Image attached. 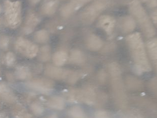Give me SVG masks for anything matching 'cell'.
<instances>
[{"mask_svg": "<svg viewBox=\"0 0 157 118\" xmlns=\"http://www.w3.org/2000/svg\"><path fill=\"white\" fill-rule=\"evenodd\" d=\"M75 1L76 4L80 7L82 6L83 5L91 1V0H75Z\"/></svg>", "mask_w": 157, "mask_h": 118, "instance_id": "83f0119b", "label": "cell"}, {"mask_svg": "<svg viewBox=\"0 0 157 118\" xmlns=\"http://www.w3.org/2000/svg\"><path fill=\"white\" fill-rule=\"evenodd\" d=\"M87 46L91 51H97L101 48L103 46V41L99 36L92 34L87 39Z\"/></svg>", "mask_w": 157, "mask_h": 118, "instance_id": "8fae6325", "label": "cell"}, {"mask_svg": "<svg viewBox=\"0 0 157 118\" xmlns=\"http://www.w3.org/2000/svg\"><path fill=\"white\" fill-rule=\"evenodd\" d=\"M149 5L151 7H155L157 6V0H151Z\"/></svg>", "mask_w": 157, "mask_h": 118, "instance_id": "f1b7e54d", "label": "cell"}, {"mask_svg": "<svg viewBox=\"0 0 157 118\" xmlns=\"http://www.w3.org/2000/svg\"><path fill=\"white\" fill-rule=\"evenodd\" d=\"M26 86L31 89L43 94H48L53 90L54 83L49 79L36 78L28 81L26 83Z\"/></svg>", "mask_w": 157, "mask_h": 118, "instance_id": "8992f818", "label": "cell"}, {"mask_svg": "<svg viewBox=\"0 0 157 118\" xmlns=\"http://www.w3.org/2000/svg\"><path fill=\"white\" fill-rule=\"evenodd\" d=\"M30 108L36 115H40L44 112V108L40 103L33 102L30 105Z\"/></svg>", "mask_w": 157, "mask_h": 118, "instance_id": "603a6c76", "label": "cell"}, {"mask_svg": "<svg viewBox=\"0 0 157 118\" xmlns=\"http://www.w3.org/2000/svg\"><path fill=\"white\" fill-rule=\"evenodd\" d=\"M51 58V48L49 46H43L39 52V59L41 61L47 62Z\"/></svg>", "mask_w": 157, "mask_h": 118, "instance_id": "d6986e66", "label": "cell"}, {"mask_svg": "<svg viewBox=\"0 0 157 118\" xmlns=\"http://www.w3.org/2000/svg\"><path fill=\"white\" fill-rule=\"evenodd\" d=\"M15 74L17 78L25 80L29 78L30 75V71L27 67L25 66H19L16 68Z\"/></svg>", "mask_w": 157, "mask_h": 118, "instance_id": "ac0fdd59", "label": "cell"}, {"mask_svg": "<svg viewBox=\"0 0 157 118\" xmlns=\"http://www.w3.org/2000/svg\"><path fill=\"white\" fill-rule=\"evenodd\" d=\"M109 71L111 75L113 77L116 78L119 77L121 73L120 67L116 63H111L109 65Z\"/></svg>", "mask_w": 157, "mask_h": 118, "instance_id": "cb8c5ba5", "label": "cell"}, {"mask_svg": "<svg viewBox=\"0 0 157 118\" xmlns=\"http://www.w3.org/2000/svg\"><path fill=\"white\" fill-rule=\"evenodd\" d=\"M15 48L19 53L29 58H33L39 52L37 45L21 37H18L16 40Z\"/></svg>", "mask_w": 157, "mask_h": 118, "instance_id": "5b68a950", "label": "cell"}, {"mask_svg": "<svg viewBox=\"0 0 157 118\" xmlns=\"http://www.w3.org/2000/svg\"><path fill=\"white\" fill-rule=\"evenodd\" d=\"M136 26V22L130 16L124 17L122 22V28L123 29V31L125 32H132L135 29Z\"/></svg>", "mask_w": 157, "mask_h": 118, "instance_id": "9a60e30c", "label": "cell"}, {"mask_svg": "<svg viewBox=\"0 0 157 118\" xmlns=\"http://www.w3.org/2000/svg\"><path fill=\"white\" fill-rule=\"evenodd\" d=\"M5 61L6 65L8 66H12L15 62V57L12 52H8L6 55Z\"/></svg>", "mask_w": 157, "mask_h": 118, "instance_id": "d4e9b609", "label": "cell"}, {"mask_svg": "<svg viewBox=\"0 0 157 118\" xmlns=\"http://www.w3.org/2000/svg\"><path fill=\"white\" fill-rule=\"evenodd\" d=\"M153 20L154 23H157V12H155L153 14Z\"/></svg>", "mask_w": 157, "mask_h": 118, "instance_id": "4dcf8cb0", "label": "cell"}, {"mask_svg": "<svg viewBox=\"0 0 157 118\" xmlns=\"http://www.w3.org/2000/svg\"><path fill=\"white\" fill-rule=\"evenodd\" d=\"M45 74L49 77L56 79L66 78L68 76L69 72L67 70L54 66L49 65L46 67Z\"/></svg>", "mask_w": 157, "mask_h": 118, "instance_id": "ba28073f", "label": "cell"}, {"mask_svg": "<svg viewBox=\"0 0 157 118\" xmlns=\"http://www.w3.org/2000/svg\"><path fill=\"white\" fill-rule=\"evenodd\" d=\"M48 118H58V116L56 114H54L53 115H52L49 116V117Z\"/></svg>", "mask_w": 157, "mask_h": 118, "instance_id": "d6a6232c", "label": "cell"}, {"mask_svg": "<svg viewBox=\"0 0 157 118\" xmlns=\"http://www.w3.org/2000/svg\"><path fill=\"white\" fill-rule=\"evenodd\" d=\"M58 6L57 1H51L45 3L41 8V12L44 15H51L55 13Z\"/></svg>", "mask_w": 157, "mask_h": 118, "instance_id": "7c38bea8", "label": "cell"}, {"mask_svg": "<svg viewBox=\"0 0 157 118\" xmlns=\"http://www.w3.org/2000/svg\"><path fill=\"white\" fill-rule=\"evenodd\" d=\"M126 40L136 63L135 69L136 73L141 74L144 71H150L151 68L140 34L134 33L130 34L127 36Z\"/></svg>", "mask_w": 157, "mask_h": 118, "instance_id": "6da1fadb", "label": "cell"}, {"mask_svg": "<svg viewBox=\"0 0 157 118\" xmlns=\"http://www.w3.org/2000/svg\"><path fill=\"white\" fill-rule=\"evenodd\" d=\"M1 11H2L1 6H0V13H1Z\"/></svg>", "mask_w": 157, "mask_h": 118, "instance_id": "836d02e7", "label": "cell"}, {"mask_svg": "<svg viewBox=\"0 0 157 118\" xmlns=\"http://www.w3.org/2000/svg\"><path fill=\"white\" fill-rule=\"evenodd\" d=\"M0 118H9L7 116L5 115V114L0 112Z\"/></svg>", "mask_w": 157, "mask_h": 118, "instance_id": "1f68e13d", "label": "cell"}, {"mask_svg": "<svg viewBox=\"0 0 157 118\" xmlns=\"http://www.w3.org/2000/svg\"><path fill=\"white\" fill-rule=\"evenodd\" d=\"M69 115L72 118H84V113L80 107L74 106L69 111Z\"/></svg>", "mask_w": 157, "mask_h": 118, "instance_id": "7402d4cb", "label": "cell"}, {"mask_svg": "<svg viewBox=\"0 0 157 118\" xmlns=\"http://www.w3.org/2000/svg\"><path fill=\"white\" fill-rule=\"evenodd\" d=\"M5 16L7 25L11 29H16L22 21L21 2L7 0L4 3Z\"/></svg>", "mask_w": 157, "mask_h": 118, "instance_id": "3957f363", "label": "cell"}, {"mask_svg": "<svg viewBox=\"0 0 157 118\" xmlns=\"http://www.w3.org/2000/svg\"><path fill=\"white\" fill-rule=\"evenodd\" d=\"M0 97L8 102H14L16 100L11 90L4 83H0Z\"/></svg>", "mask_w": 157, "mask_h": 118, "instance_id": "30bf717a", "label": "cell"}, {"mask_svg": "<svg viewBox=\"0 0 157 118\" xmlns=\"http://www.w3.org/2000/svg\"><path fill=\"white\" fill-rule=\"evenodd\" d=\"M67 58L68 55L65 51H58L53 55V62L57 66H61L66 63Z\"/></svg>", "mask_w": 157, "mask_h": 118, "instance_id": "5bb4252c", "label": "cell"}, {"mask_svg": "<svg viewBox=\"0 0 157 118\" xmlns=\"http://www.w3.org/2000/svg\"><path fill=\"white\" fill-rule=\"evenodd\" d=\"M147 48L151 58L154 60H157V39L151 40L147 43Z\"/></svg>", "mask_w": 157, "mask_h": 118, "instance_id": "ffe728a7", "label": "cell"}, {"mask_svg": "<svg viewBox=\"0 0 157 118\" xmlns=\"http://www.w3.org/2000/svg\"><path fill=\"white\" fill-rule=\"evenodd\" d=\"M99 24L100 27L103 29L108 34H110L112 33L114 29L115 20L111 16L103 15L100 17Z\"/></svg>", "mask_w": 157, "mask_h": 118, "instance_id": "9c48e42d", "label": "cell"}, {"mask_svg": "<svg viewBox=\"0 0 157 118\" xmlns=\"http://www.w3.org/2000/svg\"><path fill=\"white\" fill-rule=\"evenodd\" d=\"M9 39L7 36H3L0 37V49L5 50L8 47Z\"/></svg>", "mask_w": 157, "mask_h": 118, "instance_id": "484cf974", "label": "cell"}, {"mask_svg": "<svg viewBox=\"0 0 157 118\" xmlns=\"http://www.w3.org/2000/svg\"><path fill=\"white\" fill-rule=\"evenodd\" d=\"M49 39V33L46 30H39L34 35V40L39 43H46Z\"/></svg>", "mask_w": 157, "mask_h": 118, "instance_id": "44dd1931", "label": "cell"}, {"mask_svg": "<svg viewBox=\"0 0 157 118\" xmlns=\"http://www.w3.org/2000/svg\"><path fill=\"white\" fill-rule=\"evenodd\" d=\"M70 60L71 62L75 64H82L85 61V57L82 51L79 50L72 51L70 55Z\"/></svg>", "mask_w": 157, "mask_h": 118, "instance_id": "e0dca14e", "label": "cell"}, {"mask_svg": "<svg viewBox=\"0 0 157 118\" xmlns=\"http://www.w3.org/2000/svg\"><path fill=\"white\" fill-rule=\"evenodd\" d=\"M77 10V7L73 1L70 3L63 6L61 9V14L62 16L64 17L70 16L72 14L75 12V11Z\"/></svg>", "mask_w": 157, "mask_h": 118, "instance_id": "2e32d148", "label": "cell"}, {"mask_svg": "<svg viewBox=\"0 0 157 118\" xmlns=\"http://www.w3.org/2000/svg\"><path fill=\"white\" fill-rule=\"evenodd\" d=\"M141 1H143V2H144V1H147V0H141Z\"/></svg>", "mask_w": 157, "mask_h": 118, "instance_id": "e575fe53", "label": "cell"}, {"mask_svg": "<svg viewBox=\"0 0 157 118\" xmlns=\"http://www.w3.org/2000/svg\"><path fill=\"white\" fill-rule=\"evenodd\" d=\"M96 118H108L107 112L104 111H99L95 114Z\"/></svg>", "mask_w": 157, "mask_h": 118, "instance_id": "4316f807", "label": "cell"}, {"mask_svg": "<svg viewBox=\"0 0 157 118\" xmlns=\"http://www.w3.org/2000/svg\"><path fill=\"white\" fill-rule=\"evenodd\" d=\"M48 105L55 110H63L65 107L64 100L61 97H53L50 98L48 102Z\"/></svg>", "mask_w": 157, "mask_h": 118, "instance_id": "4fadbf2b", "label": "cell"}, {"mask_svg": "<svg viewBox=\"0 0 157 118\" xmlns=\"http://www.w3.org/2000/svg\"><path fill=\"white\" fill-rule=\"evenodd\" d=\"M107 5V0H96L83 11L82 20L83 23L90 24L104 10Z\"/></svg>", "mask_w": 157, "mask_h": 118, "instance_id": "277c9868", "label": "cell"}, {"mask_svg": "<svg viewBox=\"0 0 157 118\" xmlns=\"http://www.w3.org/2000/svg\"><path fill=\"white\" fill-rule=\"evenodd\" d=\"M129 8L131 13L137 19L146 36L151 37L154 36L155 32L152 23L139 0L132 2Z\"/></svg>", "mask_w": 157, "mask_h": 118, "instance_id": "7a4b0ae2", "label": "cell"}, {"mask_svg": "<svg viewBox=\"0 0 157 118\" xmlns=\"http://www.w3.org/2000/svg\"><path fill=\"white\" fill-rule=\"evenodd\" d=\"M40 21V18L35 12H29L23 26V32L25 34L32 33Z\"/></svg>", "mask_w": 157, "mask_h": 118, "instance_id": "52a82bcc", "label": "cell"}, {"mask_svg": "<svg viewBox=\"0 0 157 118\" xmlns=\"http://www.w3.org/2000/svg\"><path fill=\"white\" fill-rule=\"evenodd\" d=\"M40 1V0H29L30 4L32 5L37 4Z\"/></svg>", "mask_w": 157, "mask_h": 118, "instance_id": "f546056e", "label": "cell"}]
</instances>
